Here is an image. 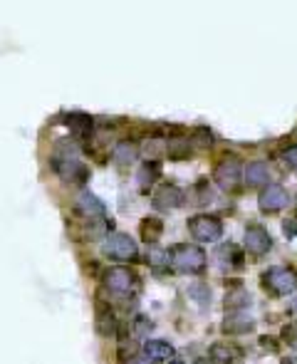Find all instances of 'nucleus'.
I'll return each mask as SVG.
<instances>
[{
    "label": "nucleus",
    "instance_id": "f03ea898",
    "mask_svg": "<svg viewBox=\"0 0 297 364\" xmlns=\"http://www.w3.org/2000/svg\"><path fill=\"white\" fill-rule=\"evenodd\" d=\"M260 283L268 293H272L275 298H285V295L297 293V270L295 268H285V265H275L263 270L260 275Z\"/></svg>",
    "mask_w": 297,
    "mask_h": 364
},
{
    "label": "nucleus",
    "instance_id": "6ab92c4d",
    "mask_svg": "<svg viewBox=\"0 0 297 364\" xmlns=\"http://www.w3.org/2000/svg\"><path fill=\"white\" fill-rule=\"evenodd\" d=\"M87 221V228H84V235L90 238V241H102L107 238L112 231V221L107 216H97V218H84Z\"/></svg>",
    "mask_w": 297,
    "mask_h": 364
},
{
    "label": "nucleus",
    "instance_id": "6e6552de",
    "mask_svg": "<svg viewBox=\"0 0 297 364\" xmlns=\"http://www.w3.org/2000/svg\"><path fill=\"white\" fill-rule=\"evenodd\" d=\"M183 201H186V194H183L179 186H174V183H164V186H159L156 194H154V198H151V203H154L156 211H164V213L181 208Z\"/></svg>",
    "mask_w": 297,
    "mask_h": 364
},
{
    "label": "nucleus",
    "instance_id": "5701e85b",
    "mask_svg": "<svg viewBox=\"0 0 297 364\" xmlns=\"http://www.w3.org/2000/svg\"><path fill=\"white\" fill-rule=\"evenodd\" d=\"M188 298L194 300L201 310H206L211 305V290H208L206 283H194V285L188 287Z\"/></svg>",
    "mask_w": 297,
    "mask_h": 364
},
{
    "label": "nucleus",
    "instance_id": "393cba45",
    "mask_svg": "<svg viewBox=\"0 0 297 364\" xmlns=\"http://www.w3.org/2000/svg\"><path fill=\"white\" fill-rule=\"evenodd\" d=\"M146 258H148V265L156 268V270H162L164 265H168V255H166V250H162V248L156 246V243H148V253H146Z\"/></svg>",
    "mask_w": 297,
    "mask_h": 364
},
{
    "label": "nucleus",
    "instance_id": "bb28decb",
    "mask_svg": "<svg viewBox=\"0 0 297 364\" xmlns=\"http://www.w3.org/2000/svg\"><path fill=\"white\" fill-rule=\"evenodd\" d=\"M154 330V322L148 317H144V315H136L134 317V332L139 335V337H144V335H148V332Z\"/></svg>",
    "mask_w": 297,
    "mask_h": 364
},
{
    "label": "nucleus",
    "instance_id": "4be33fe9",
    "mask_svg": "<svg viewBox=\"0 0 297 364\" xmlns=\"http://www.w3.org/2000/svg\"><path fill=\"white\" fill-rule=\"evenodd\" d=\"M164 233V221L156 216H146L142 221V238L146 243H156Z\"/></svg>",
    "mask_w": 297,
    "mask_h": 364
},
{
    "label": "nucleus",
    "instance_id": "f3484780",
    "mask_svg": "<svg viewBox=\"0 0 297 364\" xmlns=\"http://www.w3.org/2000/svg\"><path fill=\"white\" fill-rule=\"evenodd\" d=\"M112 159H114L116 166H129V164H134L139 159V146L134 142H129V139H124V142H119L114 146Z\"/></svg>",
    "mask_w": 297,
    "mask_h": 364
},
{
    "label": "nucleus",
    "instance_id": "f704fd0d",
    "mask_svg": "<svg viewBox=\"0 0 297 364\" xmlns=\"http://www.w3.org/2000/svg\"><path fill=\"white\" fill-rule=\"evenodd\" d=\"M283 364H297V357H283Z\"/></svg>",
    "mask_w": 297,
    "mask_h": 364
},
{
    "label": "nucleus",
    "instance_id": "a211bd4d",
    "mask_svg": "<svg viewBox=\"0 0 297 364\" xmlns=\"http://www.w3.org/2000/svg\"><path fill=\"white\" fill-rule=\"evenodd\" d=\"M216 258H218L220 268H240L243 265V250L233 243H223V246L216 250Z\"/></svg>",
    "mask_w": 297,
    "mask_h": 364
},
{
    "label": "nucleus",
    "instance_id": "0eeeda50",
    "mask_svg": "<svg viewBox=\"0 0 297 364\" xmlns=\"http://www.w3.org/2000/svg\"><path fill=\"white\" fill-rule=\"evenodd\" d=\"M104 285L116 295H127L136 287V273L134 270H129V268H122V265L109 268V270L104 273Z\"/></svg>",
    "mask_w": 297,
    "mask_h": 364
},
{
    "label": "nucleus",
    "instance_id": "2f4dec72",
    "mask_svg": "<svg viewBox=\"0 0 297 364\" xmlns=\"http://www.w3.org/2000/svg\"><path fill=\"white\" fill-rule=\"evenodd\" d=\"M260 347H263V350H270V352H278V342L270 337H260Z\"/></svg>",
    "mask_w": 297,
    "mask_h": 364
},
{
    "label": "nucleus",
    "instance_id": "412c9836",
    "mask_svg": "<svg viewBox=\"0 0 297 364\" xmlns=\"http://www.w3.org/2000/svg\"><path fill=\"white\" fill-rule=\"evenodd\" d=\"M92 117L87 114H70L67 117V127L72 129V134L77 139H90L92 137Z\"/></svg>",
    "mask_w": 297,
    "mask_h": 364
},
{
    "label": "nucleus",
    "instance_id": "2eb2a0df",
    "mask_svg": "<svg viewBox=\"0 0 297 364\" xmlns=\"http://www.w3.org/2000/svg\"><path fill=\"white\" fill-rule=\"evenodd\" d=\"M270 179V171H268V164L265 161H250L243 169V181L248 183V189H258V186H265Z\"/></svg>",
    "mask_w": 297,
    "mask_h": 364
},
{
    "label": "nucleus",
    "instance_id": "c85d7f7f",
    "mask_svg": "<svg viewBox=\"0 0 297 364\" xmlns=\"http://www.w3.org/2000/svg\"><path fill=\"white\" fill-rule=\"evenodd\" d=\"M283 164L290 171H297V146H290V149L283 154Z\"/></svg>",
    "mask_w": 297,
    "mask_h": 364
},
{
    "label": "nucleus",
    "instance_id": "9b49d317",
    "mask_svg": "<svg viewBox=\"0 0 297 364\" xmlns=\"http://www.w3.org/2000/svg\"><path fill=\"white\" fill-rule=\"evenodd\" d=\"M220 330L226 335H248V332L255 330V320L250 315H243L240 310H231L226 315V320H223Z\"/></svg>",
    "mask_w": 297,
    "mask_h": 364
},
{
    "label": "nucleus",
    "instance_id": "b1692460",
    "mask_svg": "<svg viewBox=\"0 0 297 364\" xmlns=\"http://www.w3.org/2000/svg\"><path fill=\"white\" fill-rule=\"evenodd\" d=\"M250 293L248 290H243V287H235L233 293L226 295V307L228 310H243V307L250 305Z\"/></svg>",
    "mask_w": 297,
    "mask_h": 364
},
{
    "label": "nucleus",
    "instance_id": "4468645a",
    "mask_svg": "<svg viewBox=\"0 0 297 364\" xmlns=\"http://www.w3.org/2000/svg\"><path fill=\"white\" fill-rule=\"evenodd\" d=\"M77 211L84 216V218H97V216H107V208H104V203L99 201V198L92 194V191H82V194L77 196Z\"/></svg>",
    "mask_w": 297,
    "mask_h": 364
},
{
    "label": "nucleus",
    "instance_id": "ddd939ff",
    "mask_svg": "<svg viewBox=\"0 0 297 364\" xmlns=\"http://www.w3.org/2000/svg\"><path fill=\"white\" fill-rule=\"evenodd\" d=\"M94 327L102 337H112L116 332V317H114V310H112L107 302L99 300L97 302V317H94Z\"/></svg>",
    "mask_w": 297,
    "mask_h": 364
},
{
    "label": "nucleus",
    "instance_id": "f8f14e48",
    "mask_svg": "<svg viewBox=\"0 0 297 364\" xmlns=\"http://www.w3.org/2000/svg\"><path fill=\"white\" fill-rule=\"evenodd\" d=\"M142 350L151 362H171L176 357V350L164 339H146Z\"/></svg>",
    "mask_w": 297,
    "mask_h": 364
},
{
    "label": "nucleus",
    "instance_id": "7c9ffc66",
    "mask_svg": "<svg viewBox=\"0 0 297 364\" xmlns=\"http://www.w3.org/2000/svg\"><path fill=\"white\" fill-rule=\"evenodd\" d=\"M196 137H198V144H201V146H211V144H214V137H211V131H206V129H198V131H196Z\"/></svg>",
    "mask_w": 297,
    "mask_h": 364
},
{
    "label": "nucleus",
    "instance_id": "a878e982",
    "mask_svg": "<svg viewBox=\"0 0 297 364\" xmlns=\"http://www.w3.org/2000/svg\"><path fill=\"white\" fill-rule=\"evenodd\" d=\"M136 352H139V345H136L134 339H127V337H119V350H116V354H119V359L122 362H129V359L136 357Z\"/></svg>",
    "mask_w": 297,
    "mask_h": 364
},
{
    "label": "nucleus",
    "instance_id": "473e14b6",
    "mask_svg": "<svg viewBox=\"0 0 297 364\" xmlns=\"http://www.w3.org/2000/svg\"><path fill=\"white\" fill-rule=\"evenodd\" d=\"M290 315H292V317H297V298L290 302Z\"/></svg>",
    "mask_w": 297,
    "mask_h": 364
},
{
    "label": "nucleus",
    "instance_id": "c9c22d12",
    "mask_svg": "<svg viewBox=\"0 0 297 364\" xmlns=\"http://www.w3.org/2000/svg\"><path fill=\"white\" fill-rule=\"evenodd\" d=\"M131 364H151V359H131Z\"/></svg>",
    "mask_w": 297,
    "mask_h": 364
},
{
    "label": "nucleus",
    "instance_id": "423d86ee",
    "mask_svg": "<svg viewBox=\"0 0 297 364\" xmlns=\"http://www.w3.org/2000/svg\"><path fill=\"white\" fill-rule=\"evenodd\" d=\"M52 169L57 171L60 179H65L70 183H87V179H90V169L75 154H57L52 159Z\"/></svg>",
    "mask_w": 297,
    "mask_h": 364
},
{
    "label": "nucleus",
    "instance_id": "72a5a7b5",
    "mask_svg": "<svg viewBox=\"0 0 297 364\" xmlns=\"http://www.w3.org/2000/svg\"><path fill=\"white\" fill-rule=\"evenodd\" d=\"M196 364H216L211 357H201V359H196Z\"/></svg>",
    "mask_w": 297,
    "mask_h": 364
},
{
    "label": "nucleus",
    "instance_id": "f257e3e1",
    "mask_svg": "<svg viewBox=\"0 0 297 364\" xmlns=\"http://www.w3.org/2000/svg\"><path fill=\"white\" fill-rule=\"evenodd\" d=\"M166 255L171 268L183 275H201L206 270V253L194 243H176L171 250H166Z\"/></svg>",
    "mask_w": 297,
    "mask_h": 364
},
{
    "label": "nucleus",
    "instance_id": "1a4fd4ad",
    "mask_svg": "<svg viewBox=\"0 0 297 364\" xmlns=\"http://www.w3.org/2000/svg\"><path fill=\"white\" fill-rule=\"evenodd\" d=\"M287 201H290V196L280 183H265L263 194L258 198V206L263 213H278V211H283L287 206Z\"/></svg>",
    "mask_w": 297,
    "mask_h": 364
},
{
    "label": "nucleus",
    "instance_id": "cd10ccee",
    "mask_svg": "<svg viewBox=\"0 0 297 364\" xmlns=\"http://www.w3.org/2000/svg\"><path fill=\"white\" fill-rule=\"evenodd\" d=\"M283 339L290 347H295V350H297V322H292V325H285L283 327Z\"/></svg>",
    "mask_w": 297,
    "mask_h": 364
},
{
    "label": "nucleus",
    "instance_id": "aec40b11",
    "mask_svg": "<svg viewBox=\"0 0 297 364\" xmlns=\"http://www.w3.org/2000/svg\"><path fill=\"white\" fill-rule=\"evenodd\" d=\"M238 357H240V350L228 345V342H216V345L211 347V359H214L216 364H233Z\"/></svg>",
    "mask_w": 297,
    "mask_h": 364
},
{
    "label": "nucleus",
    "instance_id": "dca6fc26",
    "mask_svg": "<svg viewBox=\"0 0 297 364\" xmlns=\"http://www.w3.org/2000/svg\"><path fill=\"white\" fill-rule=\"evenodd\" d=\"M162 176V164L156 161V159H151V161L142 164V169H139V174H136V183H139V191L142 194H146L151 186L156 183V179Z\"/></svg>",
    "mask_w": 297,
    "mask_h": 364
},
{
    "label": "nucleus",
    "instance_id": "20e7f679",
    "mask_svg": "<svg viewBox=\"0 0 297 364\" xmlns=\"http://www.w3.org/2000/svg\"><path fill=\"white\" fill-rule=\"evenodd\" d=\"M214 181L226 194H233V191L240 189V183H243V166H240L238 156H226L223 161H218V166L214 171Z\"/></svg>",
    "mask_w": 297,
    "mask_h": 364
},
{
    "label": "nucleus",
    "instance_id": "c756f323",
    "mask_svg": "<svg viewBox=\"0 0 297 364\" xmlns=\"http://www.w3.org/2000/svg\"><path fill=\"white\" fill-rule=\"evenodd\" d=\"M283 233L287 235V238H295L297 235V216H292V218H287V221L283 223Z\"/></svg>",
    "mask_w": 297,
    "mask_h": 364
},
{
    "label": "nucleus",
    "instance_id": "7ed1b4c3",
    "mask_svg": "<svg viewBox=\"0 0 297 364\" xmlns=\"http://www.w3.org/2000/svg\"><path fill=\"white\" fill-rule=\"evenodd\" d=\"M102 253L109 260H116V263H131V260L139 258V246L127 233H109L102 246Z\"/></svg>",
    "mask_w": 297,
    "mask_h": 364
},
{
    "label": "nucleus",
    "instance_id": "e433bc0d",
    "mask_svg": "<svg viewBox=\"0 0 297 364\" xmlns=\"http://www.w3.org/2000/svg\"><path fill=\"white\" fill-rule=\"evenodd\" d=\"M168 364H183V362H179V359H171V362H168Z\"/></svg>",
    "mask_w": 297,
    "mask_h": 364
},
{
    "label": "nucleus",
    "instance_id": "39448f33",
    "mask_svg": "<svg viewBox=\"0 0 297 364\" xmlns=\"http://www.w3.org/2000/svg\"><path fill=\"white\" fill-rule=\"evenodd\" d=\"M188 233L198 243H216L218 238H223V223L218 216L198 213L188 221Z\"/></svg>",
    "mask_w": 297,
    "mask_h": 364
},
{
    "label": "nucleus",
    "instance_id": "9d476101",
    "mask_svg": "<svg viewBox=\"0 0 297 364\" xmlns=\"http://www.w3.org/2000/svg\"><path fill=\"white\" fill-rule=\"evenodd\" d=\"M246 250L255 258L265 255L272 248V235L265 231L263 226H248L246 228Z\"/></svg>",
    "mask_w": 297,
    "mask_h": 364
}]
</instances>
